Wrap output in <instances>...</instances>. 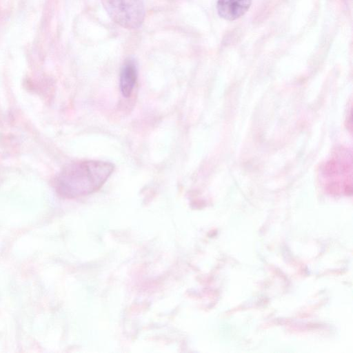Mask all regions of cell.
<instances>
[{
  "mask_svg": "<svg viewBox=\"0 0 353 353\" xmlns=\"http://www.w3.org/2000/svg\"><path fill=\"white\" fill-rule=\"evenodd\" d=\"M114 171V165L99 160H84L67 165L55 179L57 192L76 198L97 191Z\"/></svg>",
  "mask_w": 353,
  "mask_h": 353,
  "instance_id": "obj_1",
  "label": "cell"
},
{
  "mask_svg": "<svg viewBox=\"0 0 353 353\" xmlns=\"http://www.w3.org/2000/svg\"><path fill=\"white\" fill-rule=\"evenodd\" d=\"M106 12L118 25L128 29L138 28L145 18L141 0H101Z\"/></svg>",
  "mask_w": 353,
  "mask_h": 353,
  "instance_id": "obj_2",
  "label": "cell"
},
{
  "mask_svg": "<svg viewBox=\"0 0 353 353\" xmlns=\"http://www.w3.org/2000/svg\"><path fill=\"white\" fill-rule=\"evenodd\" d=\"M251 3L252 0H218L217 12L226 20H235L248 11Z\"/></svg>",
  "mask_w": 353,
  "mask_h": 353,
  "instance_id": "obj_3",
  "label": "cell"
},
{
  "mask_svg": "<svg viewBox=\"0 0 353 353\" xmlns=\"http://www.w3.org/2000/svg\"><path fill=\"white\" fill-rule=\"evenodd\" d=\"M138 70L135 61L126 59L121 68L119 78V86L122 95L128 98L131 94L137 80Z\"/></svg>",
  "mask_w": 353,
  "mask_h": 353,
  "instance_id": "obj_4",
  "label": "cell"
}]
</instances>
